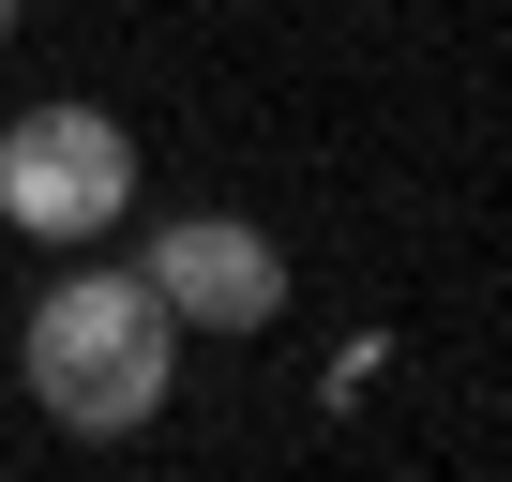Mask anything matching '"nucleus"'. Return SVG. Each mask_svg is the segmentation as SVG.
<instances>
[{"instance_id":"nucleus-1","label":"nucleus","mask_w":512,"mask_h":482,"mask_svg":"<svg viewBox=\"0 0 512 482\" xmlns=\"http://www.w3.org/2000/svg\"><path fill=\"white\" fill-rule=\"evenodd\" d=\"M16 377H31L46 422L121 437V422L166 407V377H181V317L151 302V272H61V287L31 302V332H16Z\"/></svg>"},{"instance_id":"nucleus-2","label":"nucleus","mask_w":512,"mask_h":482,"mask_svg":"<svg viewBox=\"0 0 512 482\" xmlns=\"http://www.w3.org/2000/svg\"><path fill=\"white\" fill-rule=\"evenodd\" d=\"M136 211V136L106 106H31L16 136H0V226L31 241H106Z\"/></svg>"},{"instance_id":"nucleus-3","label":"nucleus","mask_w":512,"mask_h":482,"mask_svg":"<svg viewBox=\"0 0 512 482\" xmlns=\"http://www.w3.org/2000/svg\"><path fill=\"white\" fill-rule=\"evenodd\" d=\"M151 302H166L181 332H272V317H287V257H272L241 211H181V226L151 241Z\"/></svg>"},{"instance_id":"nucleus-4","label":"nucleus","mask_w":512,"mask_h":482,"mask_svg":"<svg viewBox=\"0 0 512 482\" xmlns=\"http://www.w3.org/2000/svg\"><path fill=\"white\" fill-rule=\"evenodd\" d=\"M0 31H16V0H0Z\"/></svg>"}]
</instances>
